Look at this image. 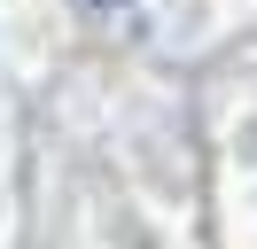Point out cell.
Wrapping results in <instances>:
<instances>
[{
	"instance_id": "1",
	"label": "cell",
	"mask_w": 257,
	"mask_h": 249,
	"mask_svg": "<svg viewBox=\"0 0 257 249\" xmlns=\"http://www.w3.org/2000/svg\"><path fill=\"white\" fill-rule=\"evenodd\" d=\"M101 8H117V0H101Z\"/></svg>"
}]
</instances>
